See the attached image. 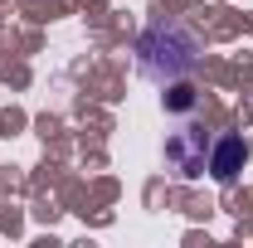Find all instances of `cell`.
<instances>
[{"mask_svg":"<svg viewBox=\"0 0 253 248\" xmlns=\"http://www.w3.org/2000/svg\"><path fill=\"white\" fill-rule=\"evenodd\" d=\"M200 88L190 83V78H175V83H166V112H175V117H195L200 112Z\"/></svg>","mask_w":253,"mask_h":248,"instance_id":"cell-4","label":"cell"},{"mask_svg":"<svg viewBox=\"0 0 253 248\" xmlns=\"http://www.w3.org/2000/svg\"><path fill=\"white\" fill-rule=\"evenodd\" d=\"M166 161L175 165L180 180L205 175V165H210V141H205V131H200V126H180V131L166 141Z\"/></svg>","mask_w":253,"mask_h":248,"instance_id":"cell-2","label":"cell"},{"mask_svg":"<svg viewBox=\"0 0 253 248\" xmlns=\"http://www.w3.org/2000/svg\"><path fill=\"white\" fill-rule=\"evenodd\" d=\"M200 34L190 30V25H180V20H151L146 30H141V39H136V63H141V73L156 83V88H166V83H175V78H190L195 73V63H200Z\"/></svg>","mask_w":253,"mask_h":248,"instance_id":"cell-1","label":"cell"},{"mask_svg":"<svg viewBox=\"0 0 253 248\" xmlns=\"http://www.w3.org/2000/svg\"><path fill=\"white\" fill-rule=\"evenodd\" d=\"M244 161H249V146H244V136H239V131H224L219 141L210 146V165H205V170H210L219 185H229V180H239Z\"/></svg>","mask_w":253,"mask_h":248,"instance_id":"cell-3","label":"cell"}]
</instances>
